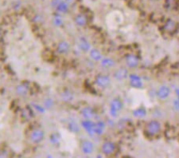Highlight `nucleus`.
Here are the masks:
<instances>
[{
  "label": "nucleus",
  "mask_w": 179,
  "mask_h": 158,
  "mask_svg": "<svg viewBox=\"0 0 179 158\" xmlns=\"http://www.w3.org/2000/svg\"><path fill=\"white\" fill-rule=\"evenodd\" d=\"M162 130L161 123L157 120H151L144 126V134L149 138H155L160 134Z\"/></svg>",
  "instance_id": "1"
},
{
  "label": "nucleus",
  "mask_w": 179,
  "mask_h": 158,
  "mask_svg": "<svg viewBox=\"0 0 179 158\" xmlns=\"http://www.w3.org/2000/svg\"><path fill=\"white\" fill-rule=\"evenodd\" d=\"M116 150V145L112 141H105L101 146V152L106 156H113Z\"/></svg>",
  "instance_id": "2"
},
{
  "label": "nucleus",
  "mask_w": 179,
  "mask_h": 158,
  "mask_svg": "<svg viewBox=\"0 0 179 158\" xmlns=\"http://www.w3.org/2000/svg\"><path fill=\"white\" fill-rule=\"evenodd\" d=\"M95 84L97 86L101 89H105L108 88L110 85L111 82V77L108 75L106 74H98L97 77H95Z\"/></svg>",
  "instance_id": "3"
},
{
  "label": "nucleus",
  "mask_w": 179,
  "mask_h": 158,
  "mask_svg": "<svg viewBox=\"0 0 179 158\" xmlns=\"http://www.w3.org/2000/svg\"><path fill=\"white\" fill-rule=\"evenodd\" d=\"M125 62H126L127 66L129 67L130 69H135L139 66L140 60L136 55L130 53L125 56Z\"/></svg>",
  "instance_id": "4"
},
{
  "label": "nucleus",
  "mask_w": 179,
  "mask_h": 158,
  "mask_svg": "<svg viewBox=\"0 0 179 158\" xmlns=\"http://www.w3.org/2000/svg\"><path fill=\"white\" fill-rule=\"evenodd\" d=\"M30 141L34 143V144H39L44 140L45 133L41 129H35L32 131L30 134Z\"/></svg>",
  "instance_id": "5"
},
{
  "label": "nucleus",
  "mask_w": 179,
  "mask_h": 158,
  "mask_svg": "<svg viewBox=\"0 0 179 158\" xmlns=\"http://www.w3.org/2000/svg\"><path fill=\"white\" fill-rule=\"evenodd\" d=\"M177 23L175 22L173 19H167L165 22V23L163 24V30L167 34L172 35L175 31H177Z\"/></svg>",
  "instance_id": "6"
},
{
  "label": "nucleus",
  "mask_w": 179,
  "mask_h": 158,
  "mask_svg": "<svg viewBox=\"0 0 179 158\" xmlns=\"http://www.w3.org/2000/svg\"><path fill=\"white\" fill-rule=\"evenodd\" d=\"M129 76L128 70L124 67H121L119 69L115 70L113 73V77L117 81H123L127 79Z\"/></svg>",
  "instance_id": "7"
},
{
  "label": "nucleus",
  "mask_w": 179,
  "mask_h": 158,
  "mask_svg": "<svg viewBox=\"0 0 179 158\" xmlns=\"http://www.w3.org/2000/svg\"><path fill=\"white\" fill-rule=\"evenodd\" d=\"M128 78L130 85H131L133 88L140 89V88L143 87V81H142V78L139 77V75L135 74V73H131V74H129Z\"/></svg>",
  "instance_id": "8"
},
{
  "label": "nucleus",
  "mask_w": 179,
  "mask_h": 158,
  "mask_svg": "<svg viewBox=\"0 0 179 158\" xmlns=\"http://www.w3.org/2000/svg\"><path fill=\"white\" fill-rule=\"evenodd\" d=\"M81 152L85 155H90L94 151V144L89 140H85L81 144Z\"/></svg>",
  "instance_id": "9"
},
{
  "label": "nucleus",
  "mask_w": 179,
  "mask_h": 158,
  "mask_svg": "<svg viewBox=\"0 0 179 158\" xmlns=\"http://www.w3.org/2000/svg\"><path fill=\"white\" fill-rule=\"evenodd\" d=\"M158 97L161 100H166L170 95V89L168 85H161L156 92Z\"/></svg>",
  "instance_id": "10"
},
{
  "label": "nucleus",
  "mask_w": 179,
  "mask_h": 158,
  "mask_svg": "<svg viewBox=\"0 0 179 158\" xmlns=\"http://www.w3.org/2000/svg\"><path fill=\"white\" fill-rule=\"evenodd\" d=\"M60 98L64 102H70L74 99V93L71 89H64L60 92Z\"/></svg>",
  "instance_id": "11"
},
{
  "label": "nucleus",
  "mask_w": 179,
  "mask_h": 158,
  "mask_svg": "<svg viewBox=\"0 0 179 158\" xmlns=\"http://www.w3.org/2000/svg\"><path fill=\"white\" fill-rule=\"evenodd\" d=\"M70 51V45L66 41H60L57 45V52L59 55H66Z\"/></svg>",
  "instance_id": "12"
},
{
  "label": "nucleus",
  "mask_w": 179,
  "mask_h": 158,
  "mask_svg": "<svg viewBox=\"0 0 179 158\" xmlns=\"http://www.w3.org/2000/svg\"><path fill=\"white\" fill-rule=\"evenodd\" d=\"M74 22L76 23L77 26H81V27H84V26L88 25L89 18H88V17H87L85 14H82V13H80V14H77V15L75 16Z\"/></svg>",
  "instance_id": "13"
},
{
  "label": "nucleus",
  "mask_w": 179,
  "mask_h": 158,
  "mask_svg": "<svg viewBox=\"0 0 179 158\" xmlns=\"http://www.w3.org/2000/svg\"><path fill=\"white\" fill-rule=\"evenodd\" d=\"M15 91L18 95L21 96V97H25L29 93L30 91V86L27 83H21L19 85H18L16 86V89H15Z\"/></svg>",
  "instance_id": "14"
},
{
  "label": "nucleus",
  "mask_w": 179,
  "mask_h": 158,
  "mask_svg": "<svg viewBox=\"0 0 179 158\" xmlns=\"http://www.w3.org/2000/svg\"><path fill=\"white\" fill-rule=\"evenodd\" d=\"M81 114L83 118L87 120L93 119L96 115V112L93 108L90 106H85L81 110Z\"/></svg>",
  "instance_id": "15"
},
{
  "label": "nucleus",
  "mask_w": 179,
  "mask_h": 158,
  "mask_svg": "<svg viewBox=\"0 0 179 158\" xmlns=\"http://www.w3.org/2000/svg\"><path fill=\"white\" fill-rule=\"evenodd\" d=\"M123 103L119 97H114L110 102V109L115 110L117 112H119L123 110Z\"/></svg>",
  "instance_id": "16"
},
{
  "label": "nucleus",
  "mask_w": 179,
  "mask_h": 158,
  "mask_svg": "<svg viewBox=\"0 0 179 158\" xmlns=\"http://www.w3.org/2000/svg\"><path fill=\"white\" fill-rule=\"evenodd\" d=\"M82 127L85 129L87 131V133L89 134V135H94V125L95 123L91 122V120H87L85 119V121H83L82 123Z\"/></svg>",
  "instance_id": "17"
},
{
  "label": "nucleus",
  "mask_w": 179,
  "mask_h": 158,
  "mask_svg": "<svg viewBox=\"0 0 179 158\" xmlns=\"http://www.w3.org/2000/svg\"><path fill=\"white\" fill-rule=\"evenodd\" d=\"M89 52V56H90V58L95 62H100L101 59L104 58L103 57L102 53L99 51L98 49H96V48L91 49Z\"/></svg>",
  "instance_id": "18"
},
{
  "label": "nucleus",
  "mask_w": 179,
  "mask_h": 158,
  "mask_svg": "<svg viewBox=\"0 0 179 158\" xmlns=\"http://www.w3.org/2000/svg\"><path fill=\"white\" fill-rule=\"evenodd\" d=\"M100 62L101 66L105 68V69L112 68L115 65V60L111 58H103L100 61Z\"/></svg>",
  "instance_id": "19"
},
{
  "label": "nucleus",
  "mask_w": 179,
  "mask_h": 158,
  "mask_svg": "<svg viewBox=\"0 0 179 158\" xmlns=\"http://www.w3.org/2000/svg\"><path fill=\"white\" fill-rule=\"evenodd\" d=\"M68 6H69V4H68L66 1L60 0V2L56 6L55 10H56V11L58 14H65V13L68 12Z\"/></svg>",
  "instance_id": "20"
},
{
  "label": "nucleus",
  "mask_w": 179,
  "mask_h": 158,
  "mask_svg": "<svg viewBox=\"0 0 179 158\" xmlns=\"http://www.w3.org/2000/svg\"><path fill=\"white\" fill-rule=\"evenodd\" d=\"M79 48L84 52H89L92 49V47H91V44L88 39L85 38H81L79 41Z\"/></svg>",
  "instance_id": "21"
},
{
  "label": "nucleus",
  "mask_w": 179,
  "mask_h": 158,
  "mask_svg": "<svg viewBox=\"0 0 179 158\" xmlns=\"http://www.w3.org/2000/svg\"><path fill=\"white\" fill-rule=\"evenodd\" d=\"M105 125L104 122H97L94 125V133L95 134L97 135H101L104 133L105 130Z\"/></svg>",
  "instance_id": "22"
},
{
  "label": "nucleus",
  "mask_w": 179,
  "mask_h": 158,
  "mask_svg": "<svg viewBox=\"0 0 179 158\" xmlns=\"http://www.w3.org/2000/svg\"><path fill=\"white\" fill-rule=\"evenodd\" d=\"M68 129L69 131L73 133V134H77L81 130V127L79 126V124L77 122H74V121L70 122L68 124Z\"/></svg>",
  "instance_id": "23"
},
{
  "label": "nucleus",
  "mask_w": 179,
  "mask_h": 158,
  "mask_svg": "<svg viewBox=\"0 0 179 158\" xmlns=\"http://www.w3.org/2000/svg\"><path fill=\"white\" fill-rule=\"evenodd\" d=\"M133 115L139 118H144V117L147 115V110L143 107L138 108L136 110H133Z\"/></svg>",
  "instance_id": "24"
},
{
  "label": "nucleus",
  "mask_w": 179,
  "mask_h": 158,
  "mask_svg": "<svg viewBox=\"0 0 179 158\" xmlns=\"http://www.w3.org/2000/svg\"><path fill=\"white\" fill-rule=\"evenodd\" d=\"M53 25H54V26H57V27L62 26L63 25V18H62V17H61V15H60L59 14L54 15V17H53Z\"/></svg>",
  "instance_id": "25"
},
{
  "label": "nucleus",
  "mask_w": 179,
  "mask_h": 158,
  "mask_svg": "<svg viewBox=\"0 0 179 158\" xmlns=\"http://www.w3.org/2000/svg\"><path fill=\"white\" fill-rule=\"evenodd\" d=\"M60 140V137L58 134L54 133V134H51L50 137H49V141L50 143H52L53 145H57L58 144L59 141Z\"/></svg>",
  "instance_id": "26"
},
{
  "label": "nucleus",
  "mask_w": 179,
  "mask_h": 158,
  "mask_svg": "<svg viewBox=\"0 0 179 158\" xmlns=\"http://www.w3.org/2000/svg\"><path fill=\"white\" fill-rule=\"evenodd\" d=\"M54 105V101L52 98H47L44 101V107L45 109H51Z\"/></svg>",
  "instance_id": "27"
},
{
  "label": "nucleus",
  "mask_w": 179,
  "mask_h": 158,
  "mask_svg": "<svg viewBox=\"0 0 179 158\" xmlns=\"http://www.w3.org/2000/svg\"><path fill=\"white\" fill-rule=\"evenodd\" d=\"M1 36H2V35H1V32H0V39H1Z\"/></svg>",
  "instance_id": "28"
},
{
  "label": "nucleus",
  "mask_w": 179,
  "mask_h": 158,
  "mask_svg": "<svg viewBox=\"0 0 179 158\" xmlns=\"http://www.w3.org/2000/svg\"><path fill=\"white\" fill-rule=\"evenodd\" d=\"M152 1H153V0H152Z\"/></svg>",
  "instance_id": "29"
}]
</instances>
